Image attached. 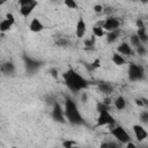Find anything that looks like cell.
Returning a JSON list of instances; mask_svg holds the SVG:
<instances>
[{
  "mask_svg": "<svg viewBox=\"0 0 148 148\" xmlns=\"http://www.w3.org/2000/svg\"><path fill=\"white\" fill-rule=\"evenodd\" d=\"M64 80H65L66 86L72 91H79V90L86 88V86H87L86 80L81 75L75 73L73 69H69L68 72H66L64 74Z\"/></svg>",
  "mask_w": 148,
  "mask_h": 148,
  "instance_id": "cell-1",
  "label": "cell"
},
{
  "mask_svg": "<svg viewBox=\"0 0 148 148\" xmlns=\"http://www.w3.org/2000/svg\"><path fill=\"white\" fill-rule=\"evenodd\" d=\"M65 116L73 124H80L82 121L77 106L72 99H66L65 102Z\"/></svg>",
  "mask_w": 148,
  "mask_h": 148,
  "instance_id": "cell-2",
  "label": "cell"
},
{
  "mask_svg": "<svg viewBox=\"0 0 148 148\" xmlns=\"http://www.w3.org/2000/svg\"><path fill=\"white\" fill-rule=\"evenodd\" d=\"M20 6H21V8H20L21 15L24 16V17H28L31 14L32 9L37 6V1H34V0H21L20 1Z\"/></svg>",
  "mask_w": 148,
  "mask_h": 148,
  "instance_id": "cell-3",
  "label": "cell"
},
{
  "mask_svg": "<svg viewBox=\"0 0 148 148\" xmlns=\"http://www.w3.org/2000/svg\"><path fill=\"white\" fill-rule=\"evenodd\" d=\"M143 76V68L140 65L131 64L128 67V77L131 81H138Z\"/></svg>",
  "mask_w": 148,
  "mask_h": 148,
  "instance_id": "cell-4",
  "label": "cell"
},
{
  "mask_svg": "<svg viewBox=\"0 0 148 148\" xmlns=\"http://www.w3.org/2000/svg\"><path fill=\"white\" fill-rule=\"evenodd\" d=\"M111 134L119 141V142H123V143H127V142H130V135H128V133L126 132V130H124L123 127H120V126H117V127H114V128H112L111 130Z\"/></svg>",
  "mask_w": 148,
  "mask_h": 148,
  "instance_id": "cell-5",
  "label": "cell"
},
{
  "mask_svg": "<svg viewBox=\"0 0 148 148\" xmlns=\"http://www.w3.org/2000/svg\"><path fill=\"white\" fill-rule=\"evenodd\" d=\"M114 123L113 117L109 111H103L99 112L98 118H97V126H104V125H111Z\"/></svg>",
  "mask_w": 148,
  "mask_h": 148,
  "instance_id": "cell-6",
  "label": "cell"
},
{
  "mask_svg": "<svg viewBox=\"0 0 148 148\" xmlns=\"http://www.w3.org/2000/svg\"><path fill=\"white\" fill-rule=\"evenodd\" d=\"M119 21L116 18V17H108L104 23L102 24L103 29L108 30L109 32H112V31H116V30H119Z\"/></svg>",
  "mask_w": 148,
  "mask_h": 148,
  "instance_id": "cell-7",
  "label": "cell"
},
{
  "mask_svg": "<svg viewBox=\"0 0 148 148\" xmlns=\"http://www.w3.org/2000/svg\"><path fill=\"white\" fill-rule=\"evenodd\" d=\"M133 132H134V135H135L138 141H142L148 136L147 131L141 125H134L133 126Z\"/></svg>",
  "mask_w": 148,
  "mask_h": 148,
  "instance_id": "cell-8",
  "label": "cell"
},
{
  "mask_svg": "<svg viewBox=\"0 0 148 148\" xmlns=\"http://www.w3.org/2000/svg\"><path fill=\"white\" fill-rule=\"evenodd\" d=\"M64 114H65V112L62 111L61 106H60L58 103H56V104H54V108H53V111H52L53 118H54L57 121L62 123V121H64Z\"/></svg>",
  "mask_w": 148,
  "mask_h": 148,
  "instance_id": "cell-9",
  "label": "cell"
},
{
  "mask_svg": "<svg viewBox=\"0 0 148 148\" xmlns=\"http://www.w3.org/2000/svg\"><path fill=\"white\" fill-rule=\"evenodd\" d=\"M87 31V25H86V22L83 21V18H80L77 24H76V30H75V34H76V37L77 38H82L84 36Z\"/></svg>",
  "mask_w": 148,
  "mask_h": 148,
  "instance_id": "cell-10",
  "label": "cell"
},
{
  "mask_svg": "<svg viewBox=\"0 0 148 148\" xmlns=\"http://www.w3.org/2000/svg\"><path fill=\"white\" fill-rule=\"evenodd\" d=\"M117 51H118L119 54H124V56H131V54L133 53V51H132L130 44H127V43H125V42L121 43V44L117 47Z\"/></svg>",
  "mask_w": 148,
  "mask_h": 148,
  "instance_id": "cell-11",
  "label": "cell"
},
{
  "mask_svg": "<svg viewBox=\"0 0 148 148\" xmlns=\"http://www.w3.org/2000/svg\"><path fill=\"white\" fill-rule=\"evenodd\" d=\"M43 24L38 18H32V21L30 22V30L34 32H39L43 30Z\"/></svg>",
  "mask_w": 148,
  "mask_h": 148,
  "instance_id": "cell-12",
  "label": "cell"
},
{
  "mask_svg": "<svg viewBox=\"0 0 148 148\" xmlns=\"http://www.w3.org/2000/svg\"><path fill=\"white\" fill-rule=\"evenodd\" d=\"M98 89H99L102 92H104V94H111V92L113 91V87H112L110 83H105V82L99 83V84H98Z\"/></svg>",
  "mask_w": 148,
  "mask_h": 148,
  "instance_id": "cell-13",
  "label": "cell"
},
{
  "mask_svg": "<svg viewBox=\"0 0 148 148\" xmlns=\"http://www.w3.org/2000/svg\"><path fill=\"white\" fill-rule=\"evenodd\" d=\"M114 106L117 110H124L125 106H126V101L123 96H119L114 99Z\"/></svg>",
  "mask_w": 148,
  "mask_h": 148,
  "instance_id": "cell-14",
  "label": "cell"
},
{
  "mask_svg": "<svg viewBox=\"0 0 148 148\" xmlns=\"http://www.w3.org/2000/svg\"><path fill=\"white\" fill-rule=\"evenodd\" d=\"M136 35H138L139 39L141 40V43H147V42H148V35H147V32H146V28L138 29Z\"/></svg>",
  "mask_w": 148,
  "mask_h": 148,
  "instance_id": "cell-15",
  "label": "cell"
},
{
  "mask_svg": "<svg viewBox=\"0 0 148 148\" xmlns=\"http://www.w3.org/2000/svg\"><path fill=\"white\" fill-rule=\"evenodd\" d=\"M13 24H14V23L10 22V21H8L7 18H6V20H2V21L0 22V31H1V32H5V31L9 30Z\"/></svg>",
  "mask_w": 148,
  "mask_h": 148,
  "instance_id": "cell-16",
  "label": "cell"
},
{
  "mask_svg": "<svg viewBox=\"0 0 148 148\" xmlns=\"http://www.w3.org/2000/svg\"><path fill=\"white\" fill-rule=\"evenodd\" d=\"M112 61H113L116 65H118V66H121V65L125 64V59L123 58V56H120V54L117 53V52L112 54Z\"/></svg>",
  "mask_w": 148,
  "mask_h": 148,
  "instance_id": "cell-17",
  "label": "cell"
},
{
  "mask_svg": "<svg viewBox=\"0 0 148 148\" xmlns=\"http://www.w3.org/2000/svg\"><path fill=\"white\" fill-rule=\"evenodd\" d=\"M92 34H94V36H96V37H102V36L104 35V29H103V27H102V25H95V27L92 28Z\"/></svg>",
  "mask_w": 148,
  "mask_h": 148,
  "instance_id": "cell-18",
  "label": "cell"
},
{
  "mask_svg": "<svg viewBox=\"0 0 148 148\" xmlns=\"http://www.w3.org/2000/svg\"><path fill=\"white\" fill-rule=\"evenodd\" d=\"M130 39H131V44H132L133 46H135V47H139V46L141 45V40L139 39V37H138V35H136V34H133V35H131Z\"/></svg>",
  "mask_w": 148,
  "mask_h": 148,
  "instance_id": "cell-19",
  "label": "cell"
},
{
  "mask_svg": "<svg viewBox=\"0 0 148 148\" xmlns=\"http://www.w3.org/2000/svg\"><path fill=\"white\" fill-rule=\"evenodd\" d=\"M118 34H119V30H116V31H112V32H109L108 36H106V39L109 43H112L114 42L117 38H118Z\"/></svg>",
  "mask_w": 148,
  "mask_h": 148,
  "instance_id": "cell-20",
  "label": "cell"
},
{
  "mask_svg": "<svg viewBox=\"0 0 148 148\" xmlns=\"http://www.w3.org/2000/svg\"><path fill=\"white\" fill-rule=\"evenodd\" d=\"M2 72L3 73H13L14 72V65L12 64V62H7V64H5V65H2Z\"/></svg>",
  "mask_w": 148,
  "mask_h": 148,
  "instance_id": "cell-21",
  "label": "cell"
},
{
  "mask_svg": "<svg viewBox=\"0 0 148 148\" xmlns=\"http://www.w3.org/2000/svg\"><path fill=\"white\" fill-rule=\"evenodd\" d=\"M65 5H66L68 8H71V9H76V8H77V3H76L74 0H66V1H65Z\"/></svg>",
  "mask_w": 148,
  "mask_h": 148,
  "instance_id": "cell-22",
  "label": "cell"
},
{
  "mask_svg": "<svg viewBox=\"0 0 148 148\" xmlns=\"http://www.w3.org/2000/svg\"><path fill=\"white\" fill-rule=\"evenodd\" d=\"M109 108H110V106H108V105H105L103 102H101V103H98V105H97V111H98V112L109 111Z\"/></svg>",
  "mask_w": 148,
  "mask_h": 148,
  "instance_id": "cell-23",
  "label": "cell"
},
{
  "mask_svg": "<svg viewBox=\"0 0 148 148\" xmlns=\"http://www.w3.org/2000/svg\"><path fill=\"white\" fill-rule=\"evenodd\" d=\"M75 145H76V143H75V141H73V140H66V141L64 142V147H65V148H73Z\"/></svg>",
  "mask_w": 148,
  "mask_h": 148,
  "instance_id": "cell-24",
  "label": "cell"
},
{
  "mask_svg": "<svg viewBox=\"0 0 148 148\" xmlns=\"http://www.w3.org/2000/svg\"><path fill=\"white\" fill-rule=\"evenodd\" d=\"M140 118L143 123H148V111H142L140 113Z\"/></svg>",
  "mask_w": 148,
  "mask_h": 148,
  "instance_id": "cell-25",
  "label": "cell"
},
{
  "mask_svg": "<svg viewBox=\"0 0 148 148\" xmlns=\"http://www.w3.org/2000/svg\"><path fill=\"white\" fill-rule=\"evenodd\" d=\"M101 66V61H99V59L97 58V59H95L92 62H91V68H98Z\"/></svg>",
  "mask_w": 148,
  "mask_h": 148,
  "instance_id": "cell-26",
  "label": "cell"
},
{
  "mask_svg": "<svg viewBox=\"0 0 148 148\" xmlns=\"http://www.w3.org/2000/svg\"><path fill=\"white\" fill-rule=\"evenodd\" d=\"M136 51H138L139 56H143V54L146 53V49H145V46H142V45H140L139 47H136Z\"/></svg>",
  "mask_w": 148,
  "mask_h": 148,
  "instance_id": "cell-27",
  "label": "cell"
},
{
  "mask_svg": "<svg viewBox=\"0 0 148 148\" xmlns=\"http://www.w3.org/2000/svg\"><path fill=\"white\" fill-rule=\"evenodd\" d=\"M94 10L96 13H102L103 12V6L102 5H95L94 6Z\"/></svg>",
  "mask_w": 148,
  "mask_h": 148,
  "instance_id": "cell-28",
  "label": "cell"
},
{
  "mask_svg": "<svg viewBox=\"0 0 148 148\" xmlns=\"http://www.w3.org/2000/svg\"><path fill=\"white\" fill-rule=\"evenodd\" d=\"M6 18L8 20V21H10V22H15V17H14V15L13 14H10V13H8L7 15H6Z\"/></svg>",
  "mask_w": 148,
  "mask_h": 148,
  "instance_id": "cell-29",
  "label": "cell"
},
{
  "mask_svg": "<svg viewBox=\"0 0 148 148\" xmlns=\"http://www.w3.org/2000/svg\"><path fill=\"white\" fill-rule=\"evenodd\" d=\"M50 73H51V75H52L53 77H57V76H58V71L54 69V68H52V69L50 71Z\"/></svg>",
  "mask_w": 148,
  "mask_h": 148,
  "instance_id": "cell-30",
  "label": "cell"
},
{
  "mask_svg": "<svg viewBox=\"0 0 148 148\" xmlns=\"http://www.w3.org/2000/svg\"><path fill=\"white\" fill-rule=\"evenodd\" d=\"M125 148H138V147H136L133 142H131V141H130V142H127V143H126V147H125Z\"/></svg>",
  "mask_w": 148,
  "mask_h": 148,
  "instance_id": "cell-31",
  "label": "cell"
},
{
  "mask_svg": "<svg viewBox=\"0 0 148 148\" xmlns=\"http://www.w3.org/2000/svg\"><path fill=\"white\" fill-rule=\"evenodd\" d=\"M136 25H138V28H139V29H141V28H145V25H143V22H142L141 20H138V21H136Z\"/></svg>",
  "mask_w": 148,
  "mask_h": 148,
  "instance_id": "cell-32",
  "label": "cell"
},
{
  "mask_svg": "<svg viewBox=\"0 0 148 148\" xmlns=\"http://www.w3.org/2000/svg\"><path fill=\"white\" fill-rule=\"evenodd\" d=\"M135 103H136V105H139V106H143V105H145L143 102H142V99H135Z\"/></svg>",
  "mask_w": 148,
  "mask_h": 148,
  "instance_id": "cell-33",
  "label": "cell"
},
{
  "mask_svg": "<svg viewBox=\"0 0 148 148\" xmlns=\"http://www.w3.org/2000/svg\"><path fill=\"white\" fill-rule=\"evenodd\" d=\"M109 148H119V146L114 142H111V143H109Z\"/></svg>",
  "mask_w": 148,
  "mask_h": 148,
  "instance_id": "cell-34",
  "label": "cell"
},
{
  "mask_svg": "<svg viewBox=\"0 0 148 148\" xmlns=\"http://www.w3.org/2000/svg\"><path fill=\"white\" fill-rule=\"evenodd\" d=\"M57 43H58L59 45H65V44H66L67 42H66V39H60V40H58Z\"/></svg>",
  "mask_w": 148,
  "mask_h": 148,
  "instance_id": "cell-35",
  "label": "cell"
},
{
  "mask_svg": "<svg viewBox=\"0 0 148 148\" xmlns=\"http://www.w3.org/2000/svg\"><path fill=\"white\" fill-rule=\"evenodd\" d=\"M99 148H109V143H102Z\"/></svg>",
  "mask_w": 148,
  "mask_h": 148,
  "instance_id": "cell-36",
  "label": "cell"
},
{
  "mask_svg": "<svg viewBox=\"0 0 148 148\" xmlns=\"http://www.w3.org/2000/svg\"><path fill=\"white\" fill-rule=\"evenodd\" d=\"M12 148H16V147H12Z\"/></svg>",
  "mask_w": 148,
  "mask_h": 148,
  "instance_id": "cell-37",
  "label": "cell"
}]
</instances>
